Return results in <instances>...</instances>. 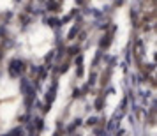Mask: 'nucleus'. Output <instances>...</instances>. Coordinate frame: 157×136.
Returning a JSON list of instances; mask_svg holds the SVG:
<instances>
[{
	"mask_svg": "<svg viewBox=\"0 0 157 136\" xmlns=\"http://www.w3.org/2000/svg\"><path fill=\"white\" fill-rule=\"evenodd\" d=\"M76 2H78V4H85L86 0H76Z\"/></svg>",
	"mask_w": 157,
	"mask_h": 136,
	"instance_id": "obj_3",
	"label": "nucleus"
},
{
	"mask_svg": "<svg viewBox=\"0 0 157 136\" xmlns=\"http://www.w3.org/2000/svg\"><path fill=\"white\" fill-rule=\"evenodd\" d=\"M55 92H57V85L53 83V85H51V90H48V95H46V99H48V103H51V101L55 99Z\"/></svg>",
	"mask_w": 157,
	"mask_h": 136,
	"instance_id": "obj_2",
	"label": "nucleus"
},
{
	"mask_svg": "<svg viewBox=\"0 0 157 136\" xmlns=\"http://www.w3.org/2000/svg\"><path fill=\"white\" fill-rule=\"evenodd\" d=\"M21 71H23V62L21 60H13L11 65H9V72H11V76H18Z\"/></svg>",
	"mask_w": 157,
	"mask_h": 136,
	"instance_id": "obj_1",
	"label": "nucleus"
}]
</instances>
